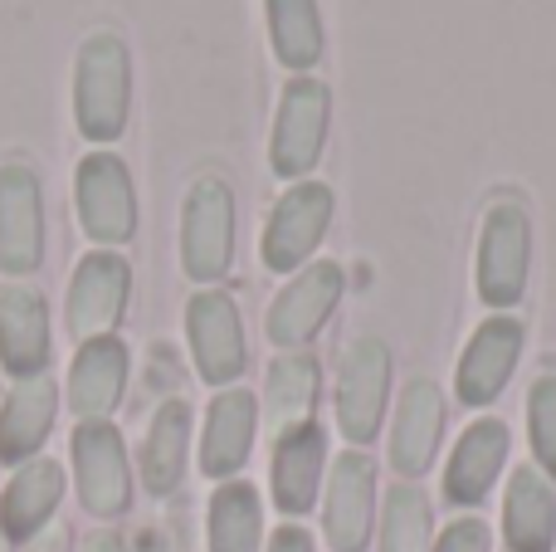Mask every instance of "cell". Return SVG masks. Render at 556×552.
I'll return each instance as SVG.
<instances>
[{
	"label": "cell",
	"mask_w": 556,
	"mask_h": 552,
	"mask_svg": "<svg viewBox=\"0 0 556 552\" xmlns=\"http://www.w3.org/2000/svg\"><path fill=\"white\" fill-rule=\"evenodd\" d=\"M132 108V59L113 29H98L78 45L74 64V117L88 142H117Z\"/></svg>",
	"instance_id": "cell-1"
},
{
	"label": "cell",
	"mask_w": 556,
	"mask_h": 552,
	"mask_svg": "<svg viewBox=\"0 0 556 552\" xmlns=\"http://www.w3.org/2000/svg\"><path fill=\"white\" fill-rule=\"evenodd\" d=\"M235 260V196L220 176H201L181 211V264L195 284H215Z\"/></svg>",
	"instance_id": "cell-2"
},
{
	"label": "cell",
	"mask_w": 556,
	"mask_h": 552,
	"mask_svg": "<svg viewBox=\"0 0 556 552\" xmlns=\"http://www.w3.org/2000/svg\"><path fill=\"white\" fill-rule=\"evenodd\" d=\"M532 221L522 205H493L479 235V299L489 309H513L528 289Z\"/></svg>",
	"instance_id": "cell-3"
},
{
	"label": "cell",
	"mask_w": 556,
	"mask_h": 552,
	"mask_svg": "<svg viewBox=\"0 0 556 552\" xmlns=\"http://www.w3.org/2000/svg\"><path fill=\"white\" fill-rule=\"evenodd\" d=\"M391 391V348L381 338H356L337 372V426L352 446H371Z\"/></svg>",
	"instance_id": "cell-4"
},
{
	"label": "cell",
	"mask_w": 556,
	"mask_h": 552,
	"mask_svg": "<svg viewBox=\"0 0 556 552\" xmlns=\"http://www.w3.org/2000/svg\"><path fill=\"white\" fill-rule=\"evenodd\" d=\"M327 117H332V98H327V84L317 78H293L283 88V103H278V123H274V172L283 181H298L317 166L327 142Z\"/></svg>",
	"instance_id": "cell-5"
},
{
	"label": "cell",
	"mask_w": 556,
	"mask_h": 552,
	"mask_svg": "<svg viewBox=\"0 0 556 552\" xmlns=\"http://www.w3.org/2000/svg\"><path fill=\"white\" fill-rule=\"evenodd\" d=\"M327 225H332V191L323 181H298L274 205L269 225H264V264L274 274H288L307 264V254L323 244Z\"/></svg>",
	"instance_id": "cell-6"
},
{
	"label": "cell",
	"mask_w": 556,
	"mask_h": 552,
	"mask_svg": "<svg viewBox=\"0 0 556 552\" xmlns=\"http://www.w3.org/2000/svg\"><path fill=\"white\" fill-rule=\"evenodd\" d=\"M78 221H84L88 240L98 244L132 240L137 196H132V176L113 152H93L78 162Z\"/></svg>",
	"instance_id": "cell-7"
},
{
	"label": "cell",
	"mask_w": 556,
	"mask_h": 552,
	"mask_svg": "<svg viewBox=\"0 0 556 552\" xmlns=\"http://www.w3.org/2000/svg\"><path fill=\"white\" fill-rule=\"evenodd\" d=\"M74 469L84 509L98 518H117L132 499V475H127V450L108 421H84L74 430Z\"/></svg>",
	"instance_id": "cell-8"
},
{
	"label": "cell",
	"mask_w": 556,
	"mask_h": 552,
	"mask_svg": "<svg viewBox=\"0 0 556 552\" xmlns=\"http://www.w3.org/2000/svg\"><path fill=\"white\" fill-rule=\"evenodd\" d=\"M186 333H191L195 367L211 387H230L244 372V323L230 293L205 289L186 303Z\"/></svg>",
	"instance_id": "cell-9"
},
{
	"label": "cell",
	"mask_w": 556,
	"mask_h": 552,
	"mask_svg": "<svg viewBox=\"0 0 556 552\" xmlns=\"http://www.w3.org/2000/svg\"><path fill=\"white\" fill-rule=\"evenodd\" d=\"M45 260V191L29 166H0V269L29 274Z\"/></svg>",
	"instance_id": "cell-10"
},
{
	"label": "cell",
	"mask_w": 556,
	"mask_h": 552,
	"mask_svg": "<svg viewBox=\"0 0 556 552\" xmlns=\"http://www.w3.org/2000/svg\"><path fill=\"white\" fill-rule=\"evenodd\" d=\"M127 289H132L127 260H117L108 250L88 254L74 269V284H68V328H74V338H108L127 309Z\"/></svg>",
	"instance_id": "cell-11"
},
{
	"label": "cell",
	"mask_w": 556,
	"mask_h": 552,
	"mask_svg": "<svg viewBox=\"0 0 556 552\" xmlns=\"http://www.w3.org/2000/svg\"><path fill=\"white\" fill-rule=\"evenodd\" d=\"M337 299H342V269H337L332 260L307 264V269L274 299V309H269V342H274V348H288V352L303 348V342H313L317 328L332 318Z\"/></svg>",
	"instance_id": "cell-12"
},
{
	"label": "cell",
	"mask_w": 556,
	"mask_h": 552,
	"mask_svg": "<svg viewBox=\"0 0 556 552\" xmlns=\"http://www.w3.org/2000/svg\"><path fill=\"white\" fill-rule=\"evenodd\" d=\"M376 518V465L362 450H346L332 465L327 479V509H323V534L337 552H362L366 534Z\"/></svg>",
	"instance_id": "cell-13"
},
{
	"label": "cell",
	"mask_w": 556,
	"mask_h": 552,
	"mask_svg": "<svg viewBox=\"0 0 556 552\" xmlns=\"http://www.w3.org/2000/svg\"><path fill=\"white\" fill-rule=\"evenodd\" d=\"M444 430V391L430 377H415L405 387L401 406H395V430H391V465L401 479H420L430 469L434 450H440Z\"/></svg>",
	"instance_id": "cell-14"
},
{
	"label": "cell",
	"mask_w": 556,
	"mask_h": 552,
	"mask_svg": "<svg viewBox=\"0 0 556 552\" xmlns=\"http://www.w3.org/2000/svg\"><path fill=\"white\" fill-rule=\"evenodd\" d=\"M518 352H522V323L518 318L483 323V328L469 338V348H464L459 381H454L464 406H489V401H498V391L508 387L513 367H518Z\"/></svg>",
	"instance_id": "cell-15"
},
{
	"label": "cell",
	"mask_w": 556,
	"mask_h": 552,
	"mask_svg": "<svg viewBox=\"0 0 556 552\" xmlns=\"http://www.w3.org/2000/svg\"><path fill=\"white\" fill-rule=\"evenodd\" d=\"M503 460H508V426L503 421H473L459 436V446H454L450 469H444V499L459 509L483 504Z\"/></svg>",
	"instance_id": "cell-16"
},
{
	"label": "cell",
	"mask_w": 556,
	"mask_h": 552,
	"mask_svg": "<svg viewBox=\"0 0 556 552\" xmlns=\"http://www.w3.org/2000/svg\"><path fill=\"white\" fill-rule=\"evenodd\" d=\"M0 362L10 377H35L49 362V309L35 289H0Z\"/></svg>",
	"instance_id": "cell-17"
},
{
	"label": "cell",
	"mask_w": 556,
	"mask_h": 552,
	"mask_svg": "<svg viewBox=\"0 0 556 552\" xmlns=\"http://www.w3.org/2000/svg\"><path fill=\"white\" fill-rule=\"evenodd\" d=\"M323 460H327V436L303 421V426L283 430L274 450V504L288 518H303L317 504V485H323Z\"/></svg>",
	"instance_id": "cell-18"
},
{
	"label": "cell",
	"mask_w": 556,
	"mask_h": 552,
	"mask_svg": "<svg viewBox=\"0 0 556 552\" xmlns=\"http://www.w3.org/2000/svg\"><path fill=\"white\" fill-rule=\"evenodd\" d=\"M254 426H260V401L250 391H220L205 416V440H201V469L211 479H230L235 469L250 460L254 450Z\"/></svg>",
	"instance_id": "cell-19"
},
{
	"label": "cell",
	"mask_w": 556,
	"mask_h": 552,
	"mask_svg": "<svg viewBox=\"0 0 556 552\" xmlns=\"http://www.w3.org/2000/svg\"><path fill=\"white\" fill-rule=\"evenodd\" d=\"M127 387V348L117 338H93L78 348L74 372H68V401L78 416L98 421L123 401Z\"/></svg>",
	"instance_id": "cell-20"
},
{
	"label": "cell",
	"mask_w": 556,
	"mask_h": 552,
	"mask_svg": "<svg viewBox=\"0 0 556 552\" xmlns=\"http://www.w3.org/2000/svg\"><path fill=\"white\" fill-rule=\"evenodd\" d=\"M49 426H54V381L45 372L20 377L15 391L5 397V411H0V460L5 465L29 460L45 446Z\"/></svg>",
	"instance_id": "cell-21"
},
{
	"label": "cell",
	"mask_w": 556,
	"mask_h": 552,
	"mask_svg": "<svg viewBox=\"0 0 556 552\" xmlns=\"http://www.w3.org/2000/svg\"><path fill=\"white\" fill-rule=\"evenodd\" d=\"M503 534L513 552H552L556 548V494L538 469L522 465L503 499Z\"/></svg>",
	"instance_id": "cell-22"
},
{
	"label": "cell",
	"mask_w": 556,
	"mask_h": 552,
	"mask_svg": "<svg viewBox=\"0 0 556 552\" xmlns=\"http://www.w3.org/2000/svg\"><path fill=\"white\" fill-rule=\"evenodd\" d=\"M59 494H64V469H59L54 460H29V465L10 479L5 499H0V534L35 538L39 528L54 518Z\"/></svg>",
	"instance_id": "cell-23"
},
{
	"label": "cell",
	"mask_w": 556,
	"mask_h": 552,
	"mask_svg": "<svg viewBox=\"0 0 556 552\" xmlns=\"http://www.w3.org/2000/svg\"><path fill=\"white\" fill-rule=\"evenodd\" d=\"M186 446H191V406L186 401H166L152 416V430H147V446H142V479L152 494H172L181 485Z\"/></svg>",
	"instance_id": "cell-24"
},
{
	"label": "cell",
	"mask_w": 556,
	"mask_h": 552,
	"mask_svg": "<svg viewBox=\"0 0 556 552\" xmlns=\"http://www.w3.org/2000/svg\"><path fill=\"white\" fill-rule=\"evenodd\" d=\"M264 10H269L274 54L283 59V68H313L327 45L317 0H264Z\"/></svg>",
	"instance_id": "cell-25"
},
{
	"label": "cell",
	"mask_w": 556,
	"mask_h": 552,
	"mask_svg": "<svg viewBox=\"0 0 556 552\" xmlns=\"http://www.w3.org/2000/svg\"><path fill=\"white\" fill-rule=\"evenodd\" d=\"M264 509L254 485H220L211 499V552H260Z\"/></svg>",
	"instance_id": "cell-26"
},
{
	"label": "cell",
	"mask_w": 556,
	"mask_h": 552,
	"mask_svg": "<svg viewBox=\"0 0 556 552\" xmlns=\"http://www.w3.org/2000/svg\"><path fill=\"white\" fill-rule=\"evenodd\" d=\"M264 401H269V426L283 436V430L303 426L307 411L317 401V362L303 357V352H288L269 367V387H264Z\"/></svg>",
	"instance_id": "cell-27"
},
{
	"label": "cell",
	"mask_w": 556,
	"mask_h": 552,
	"mask_svg": "<svg viewBox=\"0 0 556 552\" xmlns=\"http://www.w3.org/2000/svg\"><path fill=\"white\" fill-rule=\"evenodd\" d=\"M381 552H430V499L405 479L386 494Z\"/></svg>",
	"instance_id": "cell-28"
},
{
	"label": "cell",
	"mask_w": 556,
	"mask_h": 552,
	"mask_svg": "<svg viewBox=\"0 0 556 552\" xmlns=\"http://www.w3.org/2000/svg\"><path fill=\"white\" fill-rule=\"evenodd\" d=\"M528 426H532V450H538L542 469L556 479V377H542L528 397Z\"/></svg>",
	"instance_id": "cell-29"
},
{
	"label": "cell",
	"mask_w": 556,
	"mask_h": 552,
	"mask_svg": "<svg viewBox=\"0 0 556 552\" xmlns=\"http://www.w3.org/2000/svg\"><path fill=\"white\" fill-rule=\"evenodd\" d=\"M430 552H493L489 524H479V518H459V524L444 528V538Z\"/></svg>",
	"instance_id": "cell-30"
},
{
	"label": "cell",
	"mask_w": 556,
	"mask_h": 552,
	"mask_svg": "<svg viewBox=\"0 0 556 552\" xmlns=\"http://www.w3.org/2000/svg\"><path fill=\"white\" fill-rule=\"evenodd\" d=\"M269 552H313V538H307L303 528H278Z\"/></svg>",
	"instance_id": "cell-31"
},
{
	"label": "cell",
	"mask_w": 556,
	"mask_h": 552,
	"mask_svg": "<svg viewBox=\"0 0 556 552\" xmlns=\"http://www.w3.org/2000/svg\"><path fill=\"white\" fill-rule=\"evenodd\" d=\"M29 552H68V528H59V524H49L45 534L35 538V548Z\"/></svg>",
	"instance_id": "cell-32"
},
{
	"label": "cell",
	"mask_w": 556,
	"mask_h": 552,
	"mask_svg": "<svg viewBox=\"0 0 556 552\" xmlns=\"http://www.w3.org/2000/svg\"><path fill=\"white\" fill-rule=\"evenodd\" d=\"M84 552H123V538H117V534H93L84 543Z\"/></svg>",
	"instance_id": "cell-33"
},
{
	"label": "cell",
	"mask_w": 556,
	"mask_h": 552,
	"mask_svg": "<svg viewBox=\"0 0 556 552\" xmlns=\"http://www.w3.org/2000/svg\"><path fill=\"white\" fill-rule=\"evenodd\" d=\"M132 552H166L162 548V538H156V534H142V538H137V548Z\"/></svg>",
	"instance_id": "cell-34"
},
{
	"label": "cell",
	"mask_w": 556,
	"mask_h": 552,
	"mask_svg": "<svg viewBox=\"0 0 556 552\" xmlns=\"http://www.w3.org/2000/svg\"><path fill=\"white\" fill-rule=\"evenodd\" d=\"M0 552H10V538L5 534H0Z\"/></svg>",
	"instance_id": "cell-35"
}]
</instances>
